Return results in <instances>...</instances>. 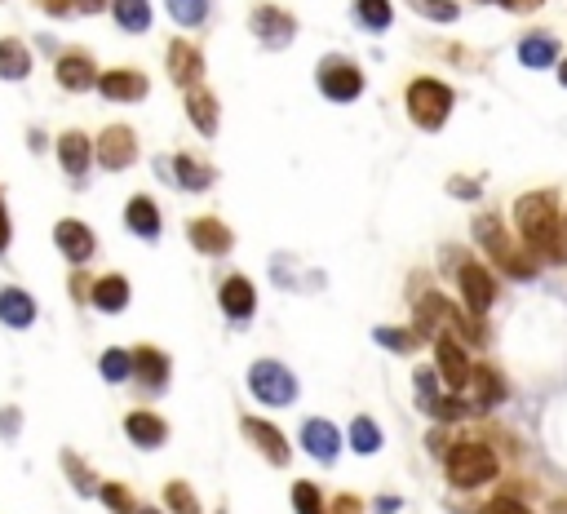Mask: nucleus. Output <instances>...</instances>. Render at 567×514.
<instances>
[{
  "instance_id": "1",
  "label": "nucleus",
  "mask_w": 567,
  "mask_h": 514,
  "mask_svg": "<svg viewBox=\"0 0 567 514\" xmlns=\"http://www.w3.org/2000/svg\"><path fill=\"white\" fill-rule=\"evenodd\" d=\"M514 226H519L523 244L545 257V262H567L563 253V218H559V204H554V191H528L514 200Z\"/></svg>"
},
{
  "instance_id": "2",
  "label": "nucleus",
  "mask_w": 567,
  "mask_h": 514,
  "mask_svg": "<svg viewBox=\"0 0 567 514\" xmlns=\"http://www.w3.org/2000/svg\"><path fill=\"white\" fill-rule=\"evenodd\" d=\"M448 111H452V89L443 85V80L421 76L408 85V116L417 120L421 129H443Z\"/></svg>"
},
{
  "instance_id": "3",
  "label": "nucleus",
  "mask_w": 567,
  "mask_h": 514,
  "mask_svg": "<svg viewBox=\"0 0 567 514\" xmlns=\"http://www.w3.org/2000/svg\"><path fill=\"white\" fill-rule=\"evenodd\" d=\"M497 479V457L483 444H457L448 448V483L452 488H479V483Z\"/></svg>"
},
{
  "instance_id": "4",
  "label": "nucleus",
  "mask_w": 567,
  "mask_h": 514,
  "mask_svg": "<svg viewBox=\"0 0 567 514\" xmlns=\"http://www.w3.org/2000/svg\"><path fill=\"white\" fill-rule=\"evenodd\" d=\"M249 390L262 399V404L288 408L297 399V377L288 373L280 359H257V364L249 368Z\"/></svg>"
},
{
  "instance_id": "5",
  "label": "nucleus",
  "mask_w": 567,
  "mask_h": 514,
  "mask_svg": "<svg viewBox=\"0 0 567 514\" xmlns=\"http://www.w3.org/2000/svg\"><path fill=\"white\" fill-rule=\"evenodd\" d=\"M474 235H479V244L488 249L492 257H497V266L505 275H514V280H532L536 275V262H528L519 249H514L510 240H505V231L497 226V218H483V222H474Z\"/></svg>"
},
{
  "instance_id": "6",
  "label": "nucleus",
  "mask_w": 567,
  "mask_h": 514,
  "mask_svg": "<svg viewBox=\"0 0 567 514\" xmlns=\"http://www.w3.org/2000/svg\"><path fill=\"white\" fill-rule=\"evenodd\" d=\"M315 80H319V89H324V98H333V102H355L364 94V71L350 63V58H324Z\"/></svg>"
},
{
  "instance_id": "7",
  "label": "nucleus",
  "mask_w": 567,
  "mask_h": 514,
  "mask_svg": "<svg viewBox=\"0 0 567 514\" xmlns=\"http://www.w3.org/2000/svg\"><path fill=\"white\" fill-rule=\"evenodd\" d=\"M249 27H253V36L262 40L266 49H284L288 40L297 36L293 14H284V9H275V5H257L253 18H249Z\"/></svg>"
},
{
  "instance_id": "8",
  "label": "nucleus",
  "mask_w": 567,
  "mask_h": 514,
  "mask_svg": "<svg viewBox=\"0 0 567 514\" xmlns=\"http://www.w3.org/2000/svg\"><path fill=\"white\" fill-rule=\"evenodd\" d=\"M133 160H138V138H133V129H125V125L102 129V138H98V164L102 169L120 173V169H129Z\"/></svg>"
},
{
  "instance_id": "9",
  "label": "nucleus",
  "mask_w": 567,
  "mask_h": 514,
  "mask_svg": "<svg viewBox=\"0 0 567 514\" xmlns=\"http://www.w3.org/2000/svg\"><path fill=\"white\" fill-rule=\"evenodd\" d=\"M457 284H461V297H466L470 315H483L492 302H497V280H492L488 271H483L479 262H466L457 271Z\"/></svg>"
},
{
  "instance_id": "10",
  "label": "nucleus",
  "mask_w": 567,
  "mask_h": 514,
  "mask_svg": "<svg viewBox=\"0 0 567 514\" xmlns=\"http://www.w3.org/2000/svg\"><path fill=\"white\" fill-rule=\"evenodd\" d=\"M147 76L142 71H129V67H116L107 76H98V94L107 102H142L147 98Z\"/></svg>"
},
{
  "instance_id": "11",
  "label": "nucleus",
  "mask_w": 567,
  "mask_h": 514,
  "mask_svg": "<svg viewBox=\"0 0 567 514\" xmlns=\"http://www.w3.org/2000/svg\"><path fill=\"white\" fill-rule=\"evenodd\" d=\"M435 364H439V377L448 382V390H466L470 386L474 368H470L466 351H461L452 337H439V342H435Z\"/></svg>"
},
{
  "instance_id": "12",
  "label": "nucleus",
  "mask_w": 567,
  "mask_h": 514,
  "mask_svg": "<svg viewBox=\"0 0 567 514\" xmlns=\"http://www.w3.org/2000/svg\"><path fill=\"white\" fill-rule=\"evenodd\" d=\"M218 302H222L226 320H235V324L253 320V311H257V289H253V280H249V275H231V280L222 284Z\"/></svg>"
},
{
  "instance_id": "13",
  "label": "nucleus",
  "mask_w": 567,
  "mask_h": 514,
  "mask_svg": "<svg viewBox=\"0 0 567 514\" xmlns=\"http://www.w3.org/2000/svg\"><path fill=\"white\" fill-rule=\"evenodd\" d=\"M54 244L63 249L67 262H76V266H85L89 257H94V231H89L85 222H76V218H63L54 226Z\"/></svg>"
},
{
  "instance_id": "14",
  "label": "nucleus",
  "mask_w": 567,
  "mask_h": 514,
  "mask_svg": "<svg viewBox=\"0 0 567 514\" xmlns=\"http://www.w3.org/2000/svg\"><path fill=\"white\" fill-rule=\"evenodd\" d=\"M169 76H173V85H182V89H195L204 80V58L191 40H173L169 45Z\"/></svg>"
},
{
  "instance_id": "15",
  "label": "nucleus",
  "mask_w": 567,
  "mask_h": 514,
  "mask_svg": "<svg viewBox=\"0 0 567 514\" xmlns=\"http://www.w3.org/2000/svg\"><path fill=\"white\" fill-rule=\"evenodd\" d=\"M302 448L311 452L315 461H337V448H342V435L333 430V421L315 417L302 426Z\"/></svg>"
},
{
  "instance_id": "16",
  "label": "nucleus",
  "mask_w": 567,
  "mask_h": 514,
  "mask_svg": "<svg viewBox=\"0 0 567 514\" xmlns=\"http://www.w3.org/2000/svg\"><path fill=\"white\" fill-rule=\"evenodd\" d=\"M191 244L200 253H209V257H222V253H231V244H235V235L226 231V226L218 218H195L191 222Z\"/></svg>"
},
{
  "instance_id": "17",
  "label": "nucleus",
  "mask_w": 567,
  "mask_h": 514,
  "mask_svg": "<svg viewBox=\"0 0 567 514\" xmlns=\"http://www.w3.org/2000/svg\"><path fill=\"white\" fill-rule=\"evenodd\" d=\"M244 435L253 439L257 448H262V457L271 461V466H288V444L284 435L271 426V421H257V417H244Z\"/></svg>"
},
{
  "instance_id": "18",
  "label": "nucleus",
  "mask_w": 567,
  "mask_h": 514,
  "mask_svg": "<svg viewBox=\"0 0 567 514\" xmlns=\"http://www.w3.org/2000/svg\"><path fill=\"white\" fill-rule=\"evenodd\" d=\"M417 404H421V413H430V417H461L466 413V408L457 404V399H443L439 395V386H435V373H430V368H421L417 373Z\"/></svg>"
},
{
  "instance_id": "19",
  "label": "nucleus",
  "mask_w": 567,
  "mask_h": 514,
  "mask_svg": "<svg viewBox=\"0 0 567 514\" xmlns=\"http://www.w3.org/2000/svg\"><path fill=\"white\" fill-rule=\"evenodd\" d=\"M133 373L142 377L147 390H164V382H169V355L156 351V346H138L133 351Z\"/></svg>"
},
{
  "instance_id": "20",
  "label": "nucleus",
  "mask_w": 567,
  "mask_h": 514,
  "mask_svg": "<svg viewBox=\"0 0 567 514\" xmlns=\"http://www.w3.org/2000/svg\"><path fill=\"white\" fill-rule=\"evenodd\" d=\"M125 430H129V439L138 448H160L164 444V435H169V426H164V417L156 413H147V408H138V413H129L125 417Z\"/></svg>"
},
{
  "instance_id": "21",
  "label": "nucleus",
  "mask_w": 567,
  "mask_h": 514,
  "mask_svg": "<svg viewBox=\"0 0 567 514\" xmlns=\"http://www.w3.org/2000/svg\"><path fill=\"white\" fill-rule=\"evenodd\" d=\"M58 85L71 89V94L98 85V71H94V63H89V54H63L58 58Z\"/></svg>"
},
{
  "instance_id": "22",
  "label": "nucleus",
  "mask_w": 567,
  "mask_h": 514,
  "mask_svg": "<svg viewBox=\"0 0 567 514\" xmlns=\"http://www.w3.org/2000/svg\"><path fill=\"white\" fill-rule=\"evenodd\" d=\"M125 222L133 235H142V240H156L160 235V209L156 200H147V195H133L129 209H125Z\"/></svg>"
},
{
  "instance_id": "23",
  "label": "nucleus",
  "mask_w": 567,
  "mask_h": 514,
  "mask_svg": "<svg viewBox=\"0 0 567 514\" xmlns=\"http://www.w3.org/2000/svg\"><path fill=\"white\" fill-rule=\"evenodd\" d=\"M187 116H191V125L209 138V133H218V102H213L209 89H187Z\"/></svg>"
},
{
  "instance_id": "24",
  "label": "nucleus",
  "mask_w": 567,
  "mask_h": 514,
  "mask_svg": "<svg viewBox=\"0 0 567 514\" xmlns=\"http://www.w3.org/2000/svg\"><path fill=\"white\" fill-rule=\"evenodd\" d=\"M58 160H63V169L71 173V178H85V169H89V138L85 133H63V138H58Z\"/></svg>"
},
{
  "instance_id": "25",
  "label": "nucleus",
  "mask_w": 567,
  "mask_h": 514,
  "mask_svg": "<svg viewBox=\"0 0 567 514\" xmlns=\"http://www.w3.org/2000/svg\"><path fill=\"white\" fill-rule=\"evenodd\" d=\"M94 306L107 315L125 311L129 306V280L125 275H102V280H94Z\"/></svg>"
},
{
  "instance_id": "26",
  "label": "nucleus",
  "mask_w": 567,
  "mask_h": 514,
  "mask_svg": "<svg viewBox=\"0 0 567 514\" xmlns=\"http://www.w3.org/2000/svg\"><path fill=\"white\" fill-rule=\"evenodd\" d=\"M0 320L9 328H27L36 320V302L23 289H0Z\"/></svg>"
},
{
  "instance_id": "27",
  "label": "nucleus",
  "mask_w": 567,
  "mask_h": 514,
  "mask_svg": "<svg viewBox=\"0 0 567 514\" xmlns=\"http://www.w3.org/2000/svg\"><path fill=\"white\" fill-rule=\"evenodd\" d=\"M519 63L523 67H532V71H541V67H550V63H559V40L554 36H528L519 45Z\"/></svg>"
},
{
  "instance_id": "28",
  "label": "nucleus",
  "mask_w": 567,
  "mask_h": 514,
  "mask_svg": "<svg viewBox=\"0 0 567 514\" xmlns=\"http://www.w3.org/2000/svg\"><path fill=\"white\" fill-rule=\"evenodd\" d=\"M32 71V54L23 40H0V80H23Z\"/></svg>"
},
{
  "instance_id": "29",
  "label": "nucleus",
  "mask_w": 567,
  "mask_h": 514,
  "mask_svg": "<svg viewBox=\"0 0 567 514\" xmlns=\"http://www.w3.org/2000/svg\"><path fill=\"white\" fill-rule=\"evenodd\" d=\"M173 178H178V187H187V191H209L213 187V169L209 164H200L195 156L173 160Z\"/></svg>"
},
{
  "instance_id": "30",
  "label": "nucleus",
  "mask_w": 567,
  "mask_h": 514,
  "mask_svg": "<svg viewBox=\"0 0 567 514\" xmlns=\"http://www.w3.org/2000/svg\"><path fill=\"white\" fill-rule=\"evenodd\" d=\"M470 386H474V399H479L483 408H492V404H501V399H505V382H501L497 373H492L488 364H479V368H474Z\"/></svg>"
},
{
  "instance_id": "31",
  "label": "nucleus",
  "mask_w": 567,
  "mask_h": 514,
  "mask_svg": "<svg viewBox=\"0 0 567 514\" xmlns=\"http://www.w3.org/2000/svg\"><path fill=\"white\" fill-rule=\"evenodd\" d=\"M111 14H116V23L125 27V32H147L151 27V5L147 0H116Z\"/></svg>"
},
{
  "instance_id": "32",
  "label": "nucleus",
  "mask_w": 567,
  "mask_h": 514,
  "mask_svg": "<svg viewBox=\"0 0 567 514\" xmlns=\"http://www.w3.org/2000/svg\"><path fill=\"white\" fill-rule=\"evenodd\" d=\"M355 18L368 32H386L390 27V0H355Z\"/></svg>"
},
{
  "instance_id": "33",
  "label": "nucleus",
  "mask_w": 567,
  "mask_h": 514,
  "mask_svg": "<svg viewBox=\"0 0 567 514\" xmlns=\"http://www.w3.org/2000/svg\"><path fill=\"white\" fill-rule=\"evenodd\" d=\"M350 444H355V452H377L381 448V430L373 417H355L350 421Z\"/></svg>"
},
{
  "instance_id": "34",
  "label": "nucleus",
  "mask_w": 567,
  "mask_h": 514,
  "mask_svg": "<svg viewBox=\"0 0 567 514\" xmlns=\"http://www.w3.org/2000/svg\"><path fill=\"white\" fill-rule=\"evenodd\" d=\"M98 368H102V377H107V382H125V377L133 373V355H129V351H116V346H111V351L98 359Z\"/></svg>"
},
{
  "instance_id": "35",
  "label": "nucleus",
  "mask_w": 567,
  "mask_h": 514,
  "mask_svg": "<svg viewBox=\"0 0 567 514\" xmlns=\"http://www.w3.org/2000/svg\"><path fill=\"white\" fill-rule=\"evenodd\" d=\"M204 9H209V0H169L173 23H182V27H200L204 23Z\"/></svg>"
},
{
  "instance_id": "36",
  "label": "nucleus",
  "mask_w": 567,
  "mask_h": 514,
  "mask_svg": "<svg viewBox=\"0 0 567 514\" xmlns=\"http://www.w3.org/2000/svg\"><path fill=\"white\" fill-rule=\"evenodd\" d=\"M293 506H297V514H328L324 510V497H319V488L315 483H293Z\"/></svg>"
},
{
  "instance_id": "37",
  "label": "nucleus",
  "mask_w": 567,
  "mask_h": 514,
  "mask_svg": "<svg viewBox=\"0 0 567 514\" xmlns=\"http://www.w3.org/2000/svg\"><path fill=\"white\" fill-rule=\"evenodd\" d=\"M164 501L173 506V514H200V501H195V492L187 483H169V488H164Z\"/></svg>"
},
{
  "instance_id": "38",
  "label": "nucleus",
  "mask_w": 567,
  "mask_h": 514,
  "mask_svg": "<svg viewBox=\"0 0 567 514\" xmlns=\"http://www.w3.org/2000/svg\"><path fill=\"white\" fill-rule=\"evenodd\" d=\"M412 9H417V14H426V18H435V23H452V18L461 14L457 5H452V0H408Z\"/></svg>"
},
{
  "instance_id": "39",
  "label": "nucleus",
  "mask_w": 567,
  "mask_h": 514,
  "mask_svg": "<svg viewBox=\"0 0 567 514\" xmlns=\"http://www.w3.org/2000/svg\"><path fill=\"white\" fill-rule=\"evenodd\" d=\"M98 492H102V501H107L116 514H138V501H133L129 488H120V483H102Z\"/></svg>"
},
{
  "instance_id": "40",
  "label": "nucleus",
  "mask_w": 567,
  "mask_h": 514,
  "mask_svg": "<svg viewBox=\"0 0 567 514\" xmlns=\"http://www.w3.org/2000/svg\"><path fill=\"white\" fill-rule=\"evenodd\" d=\"M377 342L390 346V351H399V355L417 351V333H395V328H377Z\"/></svg>"
},
{
  "instance_id": "41",
  "label": "nucleus",
  "mask_w": 567,
  "mask_h": 514,
  "mask_svg": "<svg viewBox=\"0 0 567 514\" xmlns=\"http://www.w3.org/2000/svg\"><path fill=\"white\" fill-rule=\"evenodd\" d=\"M63 461H67V475L76 479V488H80V492H94V479H89V470L80 466V457H71V452H63Z\"/></svg>"
},
{
  "instance_id": "42",
  "label": "nucleus",
  "mask_w": 567,
  "mask_h": 514,
  "mask_svg": "<svg viewBox=\"0 0 567 514\" xmlns=\"http://www.w3.org/2000/svg\"><path fill=\"white\" fill-rule=\"evenodd\" d=\"M483 514H528V506L514 501V497H497V501H488V510H483Z\"/></svg>"
},
{
  "instance_id": "43",
  "label": "nucleus",
  "mask_w": 567,
  "mask_h": 514,
  "mask_svg": "<svg viewBox=\"0 0 567 514\" xmlns=\"http://www.w3.org/2000/svg\"><path fill=\"white\" fill-rule=\"evenodd\" d=\"M71 9L76 14H98V9H107V0H71Z\"/></svg>"
},
{
  "instance_id": "44",
  "label": "nucleus",
  "mask_w": 567,
  "mask_h": 514,
  "mask_svg": "<svg viewBox=\"0 0 567 514\" xmlns=\"http://www.w3.org/2000/svg\"><path fill=\"white\" fill-rule=\"evenodd\" d=\"M497 5L514 9V14H528V9H536V5H541V0H497Z\"/></svg>"
},
{
  "instance_id": "45",
  "label": "nucleus",
  "mask_w": 567,
  "mask_h": 514,
  "mask_svg": "<svg viewBox=\"0 0 567 514\" xmlns=\"http://www.w3.org/2000/svg\"><path fill=\"white\" fill-rule=\"evenodd\" d=\"M333 514H364V510H359V497H337V510Z\"/></svg>"
},
{
  "instance_id": "46",
  "label": "nucleus",
  "mask_w": 567,
  "mask_h": 514,
  "mask_svg": "<svg viewBox=\"0 0 567 514\" xmlns=\"http://www.w3.org/2000/svg\"><path fill=\"white\" fill-rule=\"evenodd\" d=\"M395 510H399L395 497H381V501H377V514H395Z\"/></svg>"
},
{
  "instance_id": "47",
  "label": "nucleus",
  "mask_w": 567,
  "mask_h": 514,
  "mask_svg": "<svg viewBox=\"0 0 567 514\" xmlns=\"http://www.w3.org/2000/svg\"><path fill=\"white\" fill-rule=\"evenodd\" d=\"M5 244H9V218L0 213V249H5Z\"/></svg>"
},
{
  "instance_id": "48",
  "label": "nucleus",
  "mask_w": 567,
  "mask_h": 514,
  "mask_svg": "<svg viewBox=\"0 0 567 514\" xmlns=\"http://www.w3.org/2000/svg\"><path fill=\"white\" fill-rule=\"evenodd\" d=\"M452 195H474V187H470V182H461V178H457V182H452Z\"/></svg>"
},
{
  "instance_id": "49",
  "label": "nucleus",
  "mask_w": 567,
  "mask_h": 514,
  "mask_svg": "<svg viewBox=\"0 0 567 514\" xmlns=\"http://www.w3.org/2000/svg\"><path fill=\"white\" fill-rule=\"evenodd\" d=\"M559 80H563V89H567V58H563V63H559Z\"/></svg>"
},
{
  "instance_id": "50",
  "label": "nucleus",
  "mask_w": 567,
  "mask_h": 514,
  "mask_svg": "<svg viewBox=\"0 0 567 514\" xmlns=\"http://www.w3.org/2000/svg\"><path fill=\"white\" fill-rule=\"evenodd\" d=\"M138 514H160V510H151V506H142V510H138Z\"/></svg>"
},
{
  "instance_id": "51",
  "label": "nucleus",
  "mask_w": 567,
  "mask_h": 514,
  "mask_svg": "<svg viewBox=\"0 0 567 514\" xmlns=\"http://www.w3.org/2000/svg\"><path fill=\"white\" fill-rule=\"evenodd\" d=\"M563 226H567V218H563Z\"/></svg>"
},
{
  "instance_id": "52",
  "label": "nucleus",
  "mask_w": 567,
  "mask_h": 514,
  "mask_svg": "<svg viewBox=\"0 0 567 514\" xmlns=\"http://www.w3.org/2000/svg\"><path fill=\"white\" fill-rule=\"evenodd\" d=\"M0 213H5V209H0Z\"/></svg>"
}]
</instances>
